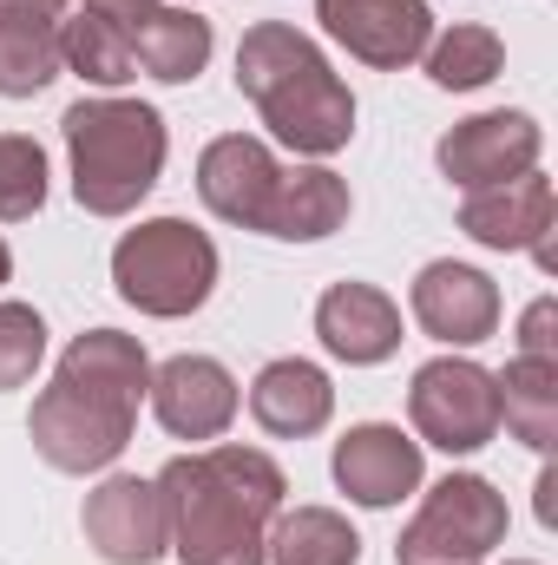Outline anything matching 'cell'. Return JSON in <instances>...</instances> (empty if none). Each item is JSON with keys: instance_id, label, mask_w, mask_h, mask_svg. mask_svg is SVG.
<instances>
[{"instance_id": "26", "label": "cell", "mask_w": 558, "mask_h": 565, "mask_svg": "<svg viewBox=\"0 0 558 565\" xmlns=\"http://www.w3.org/2000/svg\"><path fill=\"white\" fill-rule=\"evenodd\" d=\"M552 322H558V302H552V296H539V302L526 309V335H519V355H558Z\"/></svg>"}, {"instance_id": "2", "label": "cell", "mask_w": 558, "mask_h": 565, "mask_svg": "<svg viewBox=\"0 0 558 565\" xmlns=\"http://www.w3.org/2000/svg\"><path fill=\"white\" fill-rule=\"evenodd\" d=\"M151 388L144 349L119 329H86L66 355L53 388L33 402V447L46 467L60 473H99L126 454L132 422H139V395Z\"/></svg>"}, {"instance_id": "15", "label": "cell", "mask_w": 558, "mask_h": 565, "mask_svg": "<svg viewBox=\"0 0 558 565\" xmlns=\"http://www.w3.org/2000/svg\"><path fill=\"white\" fill-rule=\"evenodd\" d=\"M335 480L362 507H395V500H408L420 487V440H408L388 422L348 427L335 440Z\"/></svg>"}, {"instance_id": "30", "label": "cell", "mask_w": 558, "mask_h": 565, "mask_svg": "<svg viewBox=\"0 0 558 565\" xmlns=\"http://www.w3.org/2000/svg\"><path fill=\"white\" fill-rule=\"evenodd\" d=\"M13 277V257H7V244H0V282Z\"/></svg>"}, {"instance_id": "1", "label": "cell", "mask_w": 558, "mask_h": 565, "mask_svg": "<svg viewBox=\"0 0 558 565\" xmlns=\"http://www.w3.org/2000/svg\"><path fill=\"white\" fill-rule=\"evenodd\" d=\"M164 500V533L178 565H264L270 520L282 513V467L257 447L178 454L151 480Z\"/></svg>"}, {"instance_id": "9", "label": "cell", "mask_w": 558, "mask_h": 565, "mask_svg": "<svg viewBox=\"0 0 558 565\" xmlns=\"http://www.w3.org/2000/svg\"><path fill=\"white\" fill-rule=\"evenodd\" d=\"M460 231L486 250H533L546 270H552V178L539 171H519L506 184H486V191H466L460 204Z\"/></svg>"}, {"instance_id": "6", "label": "cell", "mask_w": 558, "mask_h": 565, "mask_svg": "<svg viewBox=\"0 0 558 565\" xmlns=\"http://www.w3.org/2000/svg\"><path fill=\"white\" fill-rule=\"evenodd\" d=\"M112 282L144 316H191L217 289V244L184 217H151V224L119 237Z\"/></svg>"}, {"instance_id": "10", "label": "cell", "mask_w": 558, "mask_h": 565, "mask_svg": "<svg viewBox=\"0 0 558 565\" xmlns=\"http://www.w3.org/2000/svg\"><path fill=\"white\" fill-rule=\"evenodd\" d=\"M86 540L106 565H151L171 533H164V500L139 473H112L86 493Z\"/></svg>"}, {"instance_id": "29", "label": "cell", "mask_w": 558, "mask_h": 565, "mask_svg": "<svg viewBox=\"0 0 558 565\" xmlns=\"http://www.w3.org/2000/svg\"><path fill=\"white\" fill-rule=\"evenodd\" d=\"M552 493H558V480L546 473V480H539V520H546V526H552Z\"/></svg>"}, {"instance_id": "17", "label": "cell", "mask_w": 558, "mask_h": 565, "mask_svg": "<svg viewBox=\"0 0 558 565\" xmlns=\"http://www.w3.org/2000/svg\"><path fill=\"white\" fill-rule=\"evenodd\" d=\"M329 408H335V388H329V375L315 369V362H270L257 382H250V415L264 434H277V440H302V434H315V427L329 422Z\"/></svg>"}, {"instance_id": "12", "label": "cell", "mask_w": 558, "mask_h": 565, "mask_svg": "<svg viewBox=\"0 0 558 565\" xmlns=\"http://www.w3.org/2000/svg\"><path fill=\"white\" fill-rule=\"evenodd\" d=\"M533 164H539V126L526 113H480V119H466V126H453L440 139V171L460 191L506 184V178H519Z\"/></svg>"}, {"instance_id": "23", "label": "cell", "mask_w": 558, "mask_h": 565, "mask_svg": "<svg viewBox=\"0 0 558 565\" xmlns=\"http://www.w3.org/2000/svg\"><path fill=\"white\" fill-rule=\"evenodd\" d=\"M500 60H506V46H500L493 26H453L447 40H433L427 79H433L440 93H473V86L500 79Z\"/></svg>"}, {"instance_id": "7", "label": "cell", "mask_w": 558, "mask_h": 565, "mask_svg": "<svg viewBox=\"0 0 558 565\" xmlns=\"http://www.w3.org/2000/svg\"><path fill=\"white\" fill-rule=\"evenodd\" d=\"M506 540V500L480 473H447L420 500L415 526L401 533V565H486V553Z\"/></svg>"}, {"instance_id": "4", "label": "cell", "mask_w": 558, "mask_h": 565, "mask_svg": "<svg viewBox=\"0 0 558 565\" xmlns=\"http://www.w3.org/2000/svg\"><path fill=\"white\" fill-rule=\"evenodd\" d=\"M237 93L264 113L282 145L329 158L355 132V93L329 73L322 46L282 20H257L237 46Z\"/></svg>"}, {"instance_id": "8", "label": "cell", "mask_w": 558, "mask_h": 565, "mask_svg": "<svg viewBox=\"0 0 558 565\" xmlns=\"http://www.w3.org/2000/svg\"><path fill=\"white\" fill-rule=\"evenodd\" d=\"M408 415H415L420 440L440 454H480L500 434V388L480 362H427L408 388Z\"/></svg>"}, {"instance_id": "21", "label": "cell", "mask_w": 558, "mask_h": 565, "mask_svg": "<svg viewBox=\"0 0 558 565\" xmlns=\"http://www.w3.org/2000/svg\"><path fill=\"white\" fill-rule=\"evenodd\" d=\"M270 565H355L362 559V540L342 513L329 507H296L289 520H277L270 546H264Z\"/></svg>"}, {"instance_id": "3", "label": "cell", "mask_w": 558, "mask_h": 565, "mask_svg": "<svg viewBox=\"0 0 558 565\" xmlns=\"http://www.w3.org/2000/svg\"><path fill=\"white\" fill-rule=\"evenodd\" d=\"M197 191L224 224L264 231L282 244H315L348 224V184L322 164H277L264 139H211L197 158Z\"/></svg>"}, {"instance_id": "25", "label": "cell", "mask_w": 558, "mask_h": 565, "mask_svg": "<svg viewBox=\"0 0 558 565\" xmlns=\"http://www.w3.org/2000/svg\"><path fill=\"white\" fill-rule=\"evenodd\" d=\"M46 355V322L26 302H0V388H20Z\"/></svg>"}, {"instance_id": "24", "label": "cell", "mask_w": 558, "mask_h": 565, "mask_svg": "<svg viewBox=\"0 0 558 565\" xmlns=\"http://www.w3.org/2000/svg\"><path fill=\"white\" fill-rule=\"evenodd\" d=\"M46 204V151L20 132H0V217L20 224Z\"/></svg>"}, {"instance_id": "20", "label": "cell", "mask_w": 558, "mask_h": 565, "mask_svg": "<svg viewBox=\"0 0 558 565\" xmlns=\"http://www.w3.org/2000/svg\"><path fill=\"white\" fill-rule=\"evenodd\" d=\"M60 66H73L79 79L93 86H126L139 73L132 60V26L99 13V7H79L73 20H60Z\"/></svg>"}, {"instance_id": "16", "label": "cell", "mask_w": 558, "mask_h": 565, "mask_svg": "<svg viewBox=\"0 0 558 565\" xmlns=\"http://www.w3.org/2000/svg\"><path fill=\"white\" fill-rule=\"evenodd\" d=\"M315 335H322L329 355L368 369V362H388L401 349V309L375 282H335L315 302Z\"/></svg>"}, {"instance_id": "14", "label": "cell", "mask_w": 558, "mask_h": 565, "mask_svg": "<svg viewBox=\"0 0 558 565\" xmlns=\"http://www.w3.org/2000/svg\"><path fill=\"white\" fill-rule=\"evenodd\" d=\"M415 322L433 342H486L500 329V289L473 264H427L415 277Z\"/></svg>"}, {"instance_id": "11", "label": "cell", "mask_w": 558, "mask_h": 565, "mask_svg": "<svg viewBox=\"0 0 558 565\" xmlns=\"http://www.w3.org/2000/svg\"><path fill=\"white\" fill-rule=\"evenodd\" d=\"M315 20L368 66L395 73L427 53L433 40V13L427 0H315Z\"/></svg>"}, {"instance_id": "18", "label": "cell", "mask_w": 558, "mask_h": 565, "mask_svg": "<svg viewBox=\"0 0 558 565\" xmlns=\"http://www.w3.org/2000/svg\"><path fill=\"white\" fill-rule=\"evenodd\" d=\"M132 60L164 86L197 79L211 60V20H197L191 7H151L132 20Z\"/></svg>"}, {"instance_id": "28", "label": "cell", "mask_w": 558, "mask_h": 565, "mask_svg": "<svg viewBox=\"0 0 558 565\" xmlns=\"http://www.w3.org/2000/svg\"><path fill=\"white\" fill-rule=\"evenodd\" d=\"M86 7H99V13H112V20H139V13H151V0H86Z\"/></svg>"}, {"instance_id": "5", "label": "cell", "mask_w": 558, "mask_h": 565, "mask_svg": "<svg viewBox=\"0 0 558 565\" xmlns=\"http://www.w3.org/2000/svg\"><path fill=\"white\" fill-rule=\"evenodd\" d=\"M73 158V198L93 217H126L164 171V119L139 99H79L60 119Z\"/></svg>"}, {"instance_id": "19", "label": "cell", "mask_w": 558, "mask_h": 565, "mask_svg": "<svg viewBox=\"0 0 558 565\" xmlns=\"http://www.w3.org/2000/svg\"><path fill=\"white\" fill-rule=\"evenodd\" d=\"M493 388H500V422L513 427V440L546 454L558 440V355H519L506 375H493Z\"/></svg>"}, {"instance_id": "13", "label": "cell", "mask_w": 558, "mask_h": 565, "mask_svg": "<svg viewBox=\"0 0 558 565\" xmlns=\"http://www.w3.org/2000/svg\"><path fill=\"white\" fill-rule=\"evenodd\" d=\"M151 408H158V422L171 427L178 440H217L224 427L237 422V382L211 355H171L151 375Z\"/></svg>"}, {"instance_id": "27", "label": "cell", "mask_w": 558, "mask_h": 565, "mask_svg": "<svg viewBox=\"0 0 558 565\" xmlns=\"http://www.w3.org/2000/svg\"><path fill=\"white\" fill-rule=\"evenodd\" d=\"M66 0H0V20H60Z\"/></svg>"}, {"instance_id": "22", "label": "cell", "mask_w": 558, "mask_h": 565, "mask_svg": "<svg viewBox=\"0 0 558 565\" xmlns=\"http://www.w3.org/2000/svg\"><path fill=\"white\" fill-rule=\"evenodd\" d=\"M60 79V20H0V93L33 99Z\"/></svg>"}]
</instances>
